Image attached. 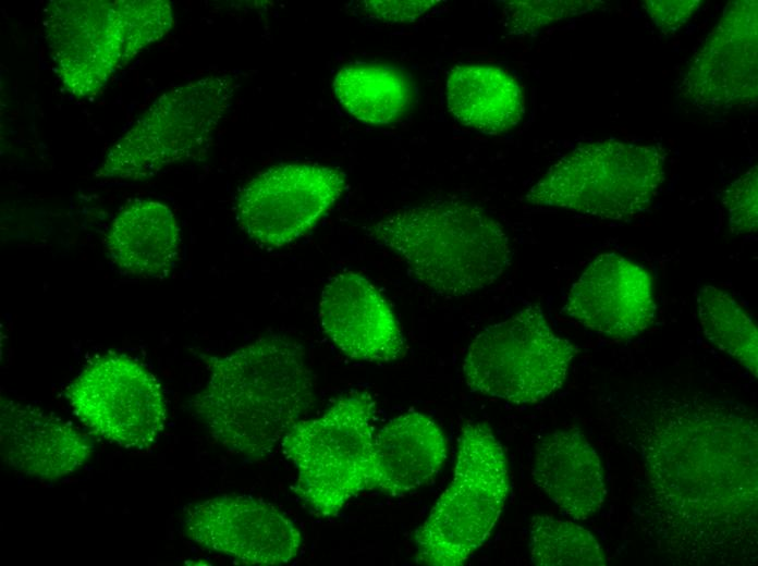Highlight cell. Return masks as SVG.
<instances>
[{"mask_svg":"<svg viewBox=\"0 0 758 566\" xmlns=\"http://www.w3.org/2000/svg\"><path fill=\"white\" fill-rule=\"evenodd\" d=\"M209 370L192 408L228 451L269 455L314 404V380L302 345L272 334L223 356L203 357Z\"/></svg>","mask_w":758,"mask_h":566,"instance_id":"cell-1","label":"cell"},{"mask_svg":"<svg viewBox=\"0 0 758 566\" xmlns=\"http://www.w3.org/2000/svg\"><path fill=\"white\" fill-rule=\"evenodd\" d=\"M368 236L398 254L435 293L463 297L492 284L511 263L503 226L457 199L407 207L368 227Z\"/></svg>","mask_w":758,"mask_h":566,"instance_id":"cell-2","label":"cell"},{"mask_svg":"<svg viewBox=\"0 0 758 566\" xmlns=\"http://www.w3.org/2000/svg\"><path fill=\"white\" fill-rule=\"evenodd\" d=\"M172 25L166 0H53L44 34L64 88L87 98Z\"/></svg>","mask_w":758,"mask_h":566,"instance_id":"cell-3","label":"cell"},{"mask_svg":"<svg viewBox=\"0 0 758 566\" xmlns=\"http://www.w3.org/2000/svg\"><path fill=\"white\" fill-rule=\"evenodd\" d=\"M665 157L659 145L585 143L552 164L525 198L535 206L629 220L651 205L664 180Z\"/></svg>","mask_w":758,"mask_h":566,"instance_id":"cell-4","label":"cell"},{"mask_svg":"<svg viewBox=\"0 0 758 566\" xmlns=\"http://www.w3.org/2000/svg\"><path fill=\"white\" fill-rule=\"evenodd\" d=\"M509 492L505 453L486 423L459 438L453 479L415 531L416 563L463 565L488 539Z\"/></svg>","mask_w":758,"mask_h":566,"instance_id":"cell-5","label":"cell"},{"mask_svg":"<svg viewBox=\"0 0 758 566\" xmlns=\"http://www.w3.org/2000/svg\"><path fill=\"white\" fill-rule=\"evenodd\" d=\"M376 402L366 391L337 399L321 416L301 420L281 441L297 468L296 496L321 517L337 516L372 480Z\"/></svg>","mask_w":758,"mask_h":566,"instance_id":"cell-6","label":"cell"},{"mask_svg":"<svg viewBox=\"0 0 758 566\" xmlns=\"http://www.w3.org/2000/svg\"><path fill=\"white\" fill-rule=\"evenodd\" d=\"M234 93V78L224 74L166 91L111 146L95 176L145 180L191 158L209 140Z\"/></svg>","mask_w":758,"mask_h":566,"instance_id":"cell-7","label":"cell"},{"mask_svg":"<svg viewBox=\"0 0 758 566\" xmlns=\"http://www.w3.org/2000/svg\"><path fill=\"white\" fill-rule=\"evenodd\" d=\"M577 348L550 328L542 309L529 305L491 324L469 344L463 372L477 393L523 405L560 390Z\"/></svg>","mask_w":758,"mask_h":566,"instance_id":"cell-8","label":"cell"},{"mask_svg":"<svg viewBox=\"0 0 758 566\" xmlns=\"http://www.w3.org/2000/svg\"><path fill=\"white\" fill-rule=\"evenodd\" d=\"M65 397L94 434L125 448L149 447L164 428L160 382L123 354H106L87 364L66 387Z\"/></svg>","mask_w":758,"mask_h":566,"instance_id":"cell-9","label":"cell"},{"mask_svg":"<svg viewBox=\"0 0 758 566\" xmlns=\"http://www.w3.org/2000/svg\"><path fill=\"white\" fill-rule=\"evenodd\" d=\"M345 187V174L334 168L303 163L276 165L240 190L236 220L255 243L282 247L313 229Z\"/></svg>","mask_w":758,"mask_h":566,"instance_id":"cell-10","label":"cell"},{"mask_svg":"<svg viewBox=\"0 0 758 566\" xmlns=\"http://www.w3.org/2000/svg\"><path fill=\"white\" fill-rule=\"evenodd\" d=\"M757 0L729 3L690 59L680 90L700 112L719 114L757 103Z\"/></svg>","mask_w":758,"mask_h":566,"instance_id":"cell-11","label":"cell"},{"mask_svg":"<svg viewBox=\"0 0 758 566\" xmlns=\"http://www.w3.org/2000/svg\"><path fill=\"white\" fill-rule=\"evenodd\" d=\"M184 530L198 545L245 565L290 562L302 534L276 507L248 495H221L185 509Z\"/></svg>","mask_w":758,"mask_h":566,"instance_id":"cell-12","label":"cell"},{"mask_svg":"<svg viewBox=\"0 0 758 566\" xmlns=\"http://www.w3.org/2000/svg\"><path fill=\"white\" fill-rule=\"evenodd\" d=\"M563 312L615 341L633 339L657 316L653 284L641 266L614 253L596 257L571 287Z\"/></svg>","mask_w":758,"mask_h":566,"instance_id":"cell-13","label":"cell"},{"mask_svg":"<svg viewBox=\"0 0 758 566\" xmlns=\"http://www.w3.org/2000/svg\"><path fill=\"white\" fill-rule=\"evenodd\" d=\"M319 318L325 334L352 359L389 362L404 355L405 340L389 302L359 273L343 271L326 284Z\"/></svg>","mask_w":758,"mask_h":566,"instance_id":"cell-14","label":"cell"},{"mask_svg":"<svg viewBox=\"0 0 758 566\" xmlns=\"http://www.w3.org/2000/svg\"><path fill=\"white\" fill-rule=\"evenodd\" d=\"M93 448L88 435L53 414L1 398L0 454L15 471L57 479L83 465Z\"/></svg>","mask_w":758,"mask_h":566,"instance_id":"cell-15","label":"cell"},{"mask_svg":"<svg viewBox=\"0 0 758 566\" xmlns=\"http://www.w3.org/2000/svg\"><path fill=\"white\" fill-rule=\"evenodd\" d=\"M531 476L538 489L573 519L590 518L604 503L601 459L577 429L557 430L540 440Z\"/></svg>","mask_w":758,"mask_h":566,"instance_id":"cell-16","label":"cell"},{"mask_svg":"<svg viewBox=\"0 0 758 566\" xmlns=\"http://www.w3.org/2000/svg\"><path fill=\"white\" fill-rule=\"evenodd\" d=\"M447 456V440L435 420L417 411L400 415L375 434L370 491L413 492L435 478Z\"/></svg>","mask_w":758,"mask_h":566,"instance_id":"cell-17","label":"cell"},{"mask_svg":"<svg viewBox=\"0 0 758 566\" xmlns=\"http://www.w3.org/2000/svg\"><path fill=\"white\" fill-rule=\"evenodd\" d=\"M180 227L173 211L156 200H135L112 221L105 239L110 260L124 273L156 278L178 258Z\"/></svg>","mask_w":758,"mask_h":566,"instance_id":"cell-18","label":"cell"},{"mask_svg":"<svg viewBox=\"0 0 758 566\" xmlns=\"http://www.w3.org/2000/svg\"><path fill=\"white\" fill-rule=\"evenodd\" d=\"M450 113L463 125L489 135L516 126L525 113L523 88L500 66L457 65L447 79Z\"/></svg>","mask_w":758,"mask_h":566,"instance_id":"cell-19","label":"cell"},{"mask_svg":"<svg viewBox=\"0 0 758 566\" xmlns=\"http://www.w3.org/2000/svg\"><path fill=\"white\" fill-rule=\"evenodd\" d=\"M333 90L343 108L368 125L399 121L416 99L415 85L407 73L380 64L343 66L334 76Z\"/></svg>","mask_w":758,"mask_h":566,"instance_id":"cell-20","label":"cell"},{"mask_svg":"<svg viewBox=\"0 0 758 566\" xmlns=\"http://www.w3.org/2000/svg\"><path fill=\"white\" fill-rule=\"evenodd\" d=\"M697 310L707 340L737 360L756 379L758 332L746 311L730 294L712 285L699 290Z\"/></svg>","mask_w":758,"mask_h":566,"instance_id":"cell-21","label":"cell"},{"mask_svg":"<svg viewBox=\"0 0 758 566\" xmlns=\"http://www.w3.org/2000/svg\"><path fill=\"white\" fill-rule=\"evenodd\" d=\"M529 554L537 566H603L607 557L590 531L550 515L533 516Z\"/></svg>","mask_w":758,"mask_h":566,"instance_id":"cell-22","label":"cell"},{"mask_svg":"<svg viewBox=\"0 0 758 566\" xmlns=\"http://www.w3.org/2000/svg\"><path fill=\"white\" fill-rule=\"evenodd\" d=\"M603 4V1L591 0L506 1L501 23L509 35L524 37L552 23L584 14Z\"/></svg>","mask_w":758,"mask_h":566,"instance_id":"cell-23","label":"cell"},{"mask_svg":"<svg viewBox=\"0 0 758 566\" xmlns=\"http://www.w3.org/2000/svg\"><path fill=\"white\" fill-rule=\"evenodd\" d=\"M758 168L751 167L723 192L729 226L735 234H750L758 224Z\"/></svg>","mask_w":758,"mask_h":566,"instance_id":"cell-24","label":"cell"},{"mask_svg":"<svg viewBox=\"0 0 758 566\" xmlns=\"http://www.w3.org/2000/svg\"><path fill=\"white\" fill-rule=\"evenodd\" d=\"M440 3L439 0H365L357 4L359 13L383 23L414 22Z\"/></svg>","mask_w":758,"mask_h":566,"instance_id":"cell-25","label":"cell"},{"mask_svg":"<svg viewBox=\"0 0 758 566\" xmlns=\"http://www.w3.org/2000/svg\"><path fill=\"white\" fill-rule=\"evenodd\" d=\"M700 0H646L643 8L663 33H674L698 11Z\"/></svg>","mask_w":758,"mask_h":566,"instance_id":"cell-26","label":"cell"}]
</instances>
